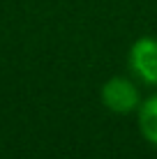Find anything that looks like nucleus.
Listing matches in <instances>:
<instances>
[{
  "mask_svg": "<svg viewBox=\"0 0 157 159\" xmlns=\"http://www.w3.org/2000/svg\"><path fill=\"white\" fill-rule=\"evenodd\" d=\"M99 97H102V104L116 116L134 113L141 104V92L134 85V81L127 79V76H111L102 85Z\"/></svg>",
  "mask_w": 157,
  "mask_h": 159,
  "instance_id": "f257e3e1",
  "label": "nucleus"
},
{
  "mask_svg": "<svg viewBox=\"0 0 157 159\" xmlns=\"http://www.w3.org/2000/svg\"><path fill=\"white\" fill-rule=\"evenodd\" d=\"M139 131L150 145H157V95H150L136 108Z\"/></svg>",
  "mask_w": 157,
  "mask_h": 159,
  "instance_id": "7ed1b4c3",
  "label": "nucleus"
},
{
  "mask_svg": "<svg viewBox=\"0 0 157 159\" xmlns=\"http://www.w3.org/2000/svg\"><path fill=\"white\" fill-rule=\"evenodd\" d=\"M129 69L145 85H157V37H139L129 46Z\"/></svg>",
  "mask_w": 157,
  "mask_h": 159,
  "instance_id": "f03ea898",
  "label": "nucleus"
}]
</instances>
